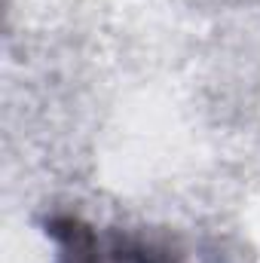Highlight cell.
Returning <instances> with one entry per match:
<instances>
[{
	"label": "cell",
	"instance_id": "cell-1",
	"mask_svg": "<svg viewBox=\"0 0 260 263\" xmlns=\"http://www.w3.org/2000/svg\"><path fill=\"white\" fill-rule=\"evenodd\" d=\"M43 227L59 245V263H181L162 242L120 230L101 233L73 214H52Z\"/></svg>",
	"mask_w": 260,
	"mask_h": 263
}]
</instances>
